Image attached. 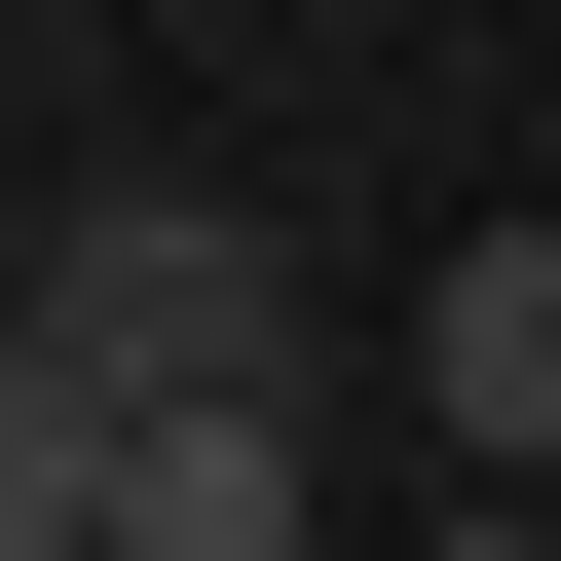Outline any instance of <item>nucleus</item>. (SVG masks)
<instances>
[{"label":"nucleus","mask_w":561,"mask_h":561,"mask_svg":"<svg viewBox=\"0 0 561 561\" xmlns=\"http://www.w3.org/2000/svg\"><path fill=\"white\" fill-rule=\"evenodd\" d=\"M0 375H76V412H337V300H300L262 187H76Z\"/></svg>","instance_id":"nucleus-1"},{"label":"nucleus","mask_w":561,"mask_h":561,"mask_svg":"<svg viewBox=\"0 0 561 561\" xmlns=\"http://www.w3.org/2000/svg\"><path fill=\"white\" fill-rule=\"evenodd\" d=\"M412 561H561V486H449V524H412Z\"/></svg>","instance_id":"nucleus-4"},{"label":"nucleus","mask_w":561,"mask_h":561,"mask_svg":"<svg viewBox=\"0 0 561 561\" xmlns=\"http://www.w3.org/2000/svg\"><path fill=\"white\" fill-rule=\"evenodd\" d=\"M412 412H449L486 486H561V187H524V225L449 262V300H412Z\"/></svg>","instance_id":"nucleus-3"},{"label":"nucleus","mask_w":561,"mask_h":561,"mask_svg":"<svg viewBox=\"0 0 561 561\" xmlns=\"http://www.w3.org/2000/svg\"><path fill=\"white\" fill-rule=\"evenodd\" d=\"M0 561H337V412H76V375H0Z\"/></svg>","instance_id":"nucleus-2"}]
</instances>
